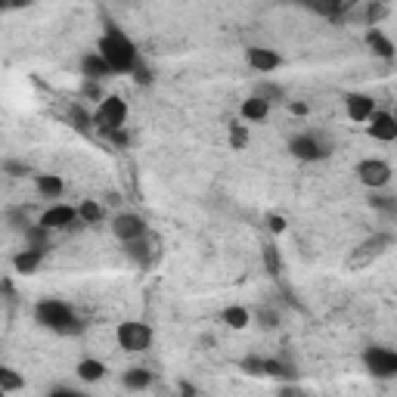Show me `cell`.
I'll list each match as a JSON object with an SVG mask.
<instances>
[{"label": "cell", "mask_w": 397, "mask_h": 397, "mask_svg": "<svg viewBox=\"0 0 397 397\" xmlns=\"http://www.w3.org/2000/svg\"><path fill=\"white\" fill-rule=\"evenodd\" d=\"M99 56L109 62V68H112V75H130V68L137 66L140 53L134 41H130L124 31H118L115 25H109V31L103 37H99Z\"/></svg>", "instance_id": "cell-1"}, {"label": "cell", "mask_w": 397, "mask_h": 397, "mask_svg": "<svg viewBox=\"0 0 397 397\" xmlns=\"http://www.w3.org/2000/svg\"><path fill=\"white\" fill-rule=\"evenodd\" d=\"M35 320L47 326V329L53 332H62V336H72V332H78L81 326H78V317L75 310L66 305V301L59 298H41L35 307Z\"/></svg>", "instance_id": "cell-2"}, {"label": "cell", "mask_w": 397, "mask_h": 397, "mask_svg": "<svg viewBox=\"0 0 397 397\" xmlns=\"http://www.w3.org/2000/svg\"><path fill=\"white\" fill-rule=\"evenodd\" d=\"M115 338H118V345L128 354H140V351H149L152 348V329L146 323H137V320L121 323L118 329H115Z\"/></svg>", "instance_id": "cell-3"}, {"label": "cell", "mask_w": 397, "mask_h": 397, "mask_svg": "<svg viewBox=\"0 0 397 397\" xmlns=\"http://www.w3.org/2000/svg\"><path fill=\"white\" fill-rule=\"evenodd\" d=\"M124 121H128V103H124L121 97H103L99 99V109L97 115H93V124H97L99 130H112V128H124Z\"/></svg>", "instance_id": "cell-4"}, {"label": "cell", "mask_w": 397, "mask_h": 397, "mask_svg": "<svg viewBox=\"0 0 397 397\" xmlns=\"http://www.w3.org/2000/svg\"><path fill=\"white\" fill-rule=\"evenodd\" d=\"M363 367H367V372L376 379H394L397 376V354L391 351V348L372 345L363 351Z\"/></svg>", "instance_id": "cell-5"}, {"label": "cell", "mask_w": 397, "mask_h": 397, "mask_svg": "<svg viewBox=\"0 0 397 397\" xmlns=\"http://www.w3.org/2000/svg\"><path fill=\"white\" fill-rule=\"evenodd\" d=\"M357 181L367 186V190H385L391 183V165L382 159H363L357 165Z\"/></svg>", "instance_id": "cell-6"}, {"label": "cell", "mask_w": 397, "mask_h": 397, "mask_svg": "<svg viewBox=\"0 0 397 397\" xmlns=\"http://www.w3.org/2000/svg\"><path fill=\"white\" fill-rule=\"evenodd\" d=\"M289 152L295 155L298 161H320L329 155V149L317 140L314 134H301V137H292L289 140Z\"/></svg>", "instance_id": "cell-7"}, {"label": "cell", "mask_w": 397, "mask_h": 397, "mask_svg": "<svg viewBox=\"0 0 397 397\" xmlns=\"http://www.w3.org/2000/svg\"><path fill=\"white\" fill-rule=\"evenodd\" d=\"M367 134L372 140H379V143H394L397 140V121L391 112H382V109H376V112L367 118Z\"/></svg>", "instance_id": "cell-8"}, {"label": "cell", "mask_w": 397, "mask_h": 397, "mask_svg": "<svg viewBox=\"0 0 397 397\" xmlns=\"http://www.w3.org/2000/svg\"><path fill=\"white\" fill-rule=\"evenodd\" d=\"M112 233L121 239V243H130V239L146 236V224H143V217H140V214L124 212V214H118L112 221Z\"/></svg>", "instance_id": "cell-9"}, {"label": "cell", "mask_w": 397, "mask_h": 397, "mask_svg": "<svg viewBox=\"0 0 397 397\" xmlns=\"http://www.w3.org/2000/svg\"><path fill=\"white\" fill-rule=\"evenodd\" d=\"M75 221H78V212L72 205H50L41 214V221H37V224L47 227V230H68Z\"/></svg>", "instance_id": "cell-10"}, {"label": "cell", "mask_w": 397, "mask_h": 397, "mask_svg": "<svg viewBox=\"0 0 397 397\" xmlns=\"http://www.w3.org/2000/svg\"><path fill=\"white\" fill-rule=\"evenodd\" d=\"M345 109H348V118L357 124H367V118L376 112V99L369 93H348L345 97Z\"/></svg>", "instance_id": "cell-11"}, {"label": "cell", "mask_w": 397, "mask_h": 397, "mask_svg": "<svg viewBox=\"0 0 397 397\" xmlns=\"http://www.w3.org/2000/svg\"><path fill=\"white\" fill-rule=\"evenodd\" d=\"M245 62L255 68V72H276L279 62H283V59H279V53L267 50V47H248Z\"/></svg>", "instance_id": "cell-12"}, {"label": "cell", "mask_w": 397, "mask_h": 397, "mask_svg": "<svg viewBox=\"0 0 397 397\" xmlns=\"http://www.w3.org/2000/svg\"><path fill=\"white\" fill-rule=\"evenodd\" d=\"M41 264H44V252H41V248L25 245V248H22V252L13 258V270H16V274H22V276H31L37 267H41Z\"/></svg>", "instance_id": "cell-13"}, {"label": "cell", "mask_w": 397, "mask_h": 397, "mask_svg": "<svg viewBox=\"0 0 397 397\" xmlns=\"http://www.w3.org/2000/svg\"><path fill=\"white\" fill-rule=\"evenodd\" d=\"M81 75L87 81H106L112 75V68H109V62L99 53H87V56H81Z\"/></svg>", "instance_id": "cell-14"}, {"label": "cell", "mask_w": 397, "mask_h": 397, "mask_svg": "<svg viewBox=\"0 0 397 397\" xmlns=\"http://www.w3.org/2000/svg\"><path fill=\"white\" fill-rule=\"evenodd\" d=\"M367 44L372 47V53H376V56H382V59H388V62L394 59V41L385 35L382 28H369V31H367Z\"/></svg>", "instance_id": "cell-15"}, {"label": "cell", "mask_w": 397, "mask_h": 397, "mask_svg": "<svg viewBox=\"0 0 397 397\" xmlns=\"http://www.w3.org/2000/svg\"><path fill=\"white\" fill-rule=\"evenodd\" d=\"M239 115H243L245 121H264V118L270 115V103L252 93L248 99H243V106H239Z\"/></svg>", "instance_id": "cell-16"}, {"label": "cell", "mask_w": 397, "mask_h": 397, "mask_svg": "<svg viewBox=\"0 0 397 397\" xmlns=\"http://www.w3.org/2000/svg\"><path fill=\"white\" fill-rule=\"evenodd\" d=\"M35 190L41 193L44 199H59L62 190H66V183H62L59 174H37L35 177Z\"/></svg>", "instance_id": "cell-17"}, {"label": "cell", "mask_w": 397, "mask_h": 397, "mask_svg": "<svg viewBox=\"0 0 397 397\" xmlns=\"http://www.w3.org/2000/svg\"><path fill=\"white\" fill-rule=\"evenodd\" d=\"M124 245V255H128L134 264H140V267H149L152 261V252H149V243H146V236L140 239H130V243H121Z\"/></svg>", "instance_id": "cell-18"}, {"label": "cell", "mask_w": 397, "mask_h": 397, "mask_svg": "<svg viewBox=\"0 0 397 397\" xmlns=\"http://www.w3.org/2000/svg\"><path fill=\"white\" fill-rule=\"evenodd\" d=\"M75 372H78V379H81V382L93 385V382H99V379L106 376V367L99 360H93V357H84V360L75 367Z\"/></svg>", "instance_id": "cell-19"}, {"label": "cell", "mask_w": 397, "mask_h": 397, "mask_svg": "<svg viewBox=\"0 0 397 397\" xmlns=\"http://www.w3.org/2000/svg\"><path fill=\"white\" fill-rule=\"evenodd\" d=\"M221 320L230 326V329H245L248 323H252V314H248V307L243 305H230L221 310Z\"/></svg>", "instance_id": "cell-20"}, {"label": "cell", "mask_w": 397, "mask_h": 397, "mask_svg": "<svg viewBox=\"0 0 397 397\" xmlns=\"http://www.w3.org/2000/svg\"><path fill=\"white\" fill-rule=\"evenodd\" d=\"M388 245H391V236H376V239H369V243H363L360 252L354 255V264H367L369 255H372V258H379V255H382Z\"/></svg>", "instance_id": "cell-21"}, {"label": "cell", "mask_w": 397, "mask_h": 397, "mask_svg": "<svg viewBox=\"0 0 397 397\" xmlns=\"http://www.w3.org/2000/svg\"><path fill=\"white\" fill-rule=\"evenodd\" d=\"M121 382H124V388H130V391H143V388L152 385V372L143 369V367H134V369L124 372Z\"/></svg>", "instance_id": "cell-22"}, {"label": "cell", "mask_w": 397, "mask_h": 397, "mask_svg": "<svg viewBox=\"0 0 397 397\" xmlns=\"http://www.w3.org/2000/svg\"><path fill=\"white\" fill-rule=\"evenodd\" d=\"M75 212H78V221H84V224H99L103 221V205H99L97 199H84Z\"/></svg>", "instance_id": "cell-23"}, {"label": "cell", "mask_w": 397, "mask_h": 397, "mask_svg": "<svg viewBox=\"0 0 397 397\" xmlns=\"http://www.w3.org/2000/svg\"><path fill=\"white\" fill-rule=\"evenodd\" d=\"M25 243L31 245V248H44L50 245V230L47 227H41V224H31V227H25Z\"/></svg>", "instance_id": "cell-24"}, {"label": "cell", "mask_w": 397, "mask_h": 397, "mask_svg": "<svg viewBox=\"0 0 397 397\" xmlns=\"http://www.w3.org/2000/svg\"><path fill=\"white\" fill-rule=\"evenodd\" d=\"M255 97L267 99V103H283V99H286V90L279 87V84H274V81H264V84H258V87H255Z\"/></svg>", "instance_id": "cell-25"}, {"label": "cell", "mask_w": 397, "mask_h": 397, "mask_svg": "<svg viewBox=\"0 0 397 397\" xmlns=\"http://www.w3.org/2000/svg\"><path fill=\"white\" fill-rule=\"evenodd\" d=\"M307 6L320 16H338L345 10V0H307Z\"/></svg>", "instance_id": "cell-26"}, {"label": "cell", "mask_w": 397, "mask_h": 397, "mask_svg": "<svg viewBox=\"0 0 397 397\" xmlns=\"http://www.w3.org/2000/svg\"><path fill=\"white\" fill-rule=\"evenodd\" d=\"M264 267H267L270 276L283 274V258H279V248L276 245H264Z\"/></svg>", "instance_id": "cell-27"}, {"label": "cell", "mask_w": 397, "mask_h": 397, "mask_svg": "<svg viewBox=\"0 0 397 397\" xmlns=\"http://www.w3.org/2000/svg\"><path fill=\"white\" fill-rule=\"evenodd\" d=\"M369 205H372V208H379V212H385V214H394V212H397V199H394V196H388V193H379V190H372Z\"/></svg>", "instance_id": "cell-28"}, {"label": "cell", "mask_w": 397, "mask_h": 397, "mask_svg": "<svg viewBox=\"0 0 397 397\" xmlns=\"http://www.w3.org/2000/svg\"><path fill=\"white\" fill-rule=\"evenodd\" d=\"M0 388H4V391H22V388H25V382H22V376H19L16 369L0 367Z\"/></svg>", "instance_id": "cell-29"}, {"label": "cell", "mask_w": 397, "mask_h": 397, "mask_svg": "<svg viewBox=\"0 0 397 397\" xmlns=\"http://www.w3.org/2000/svg\"><path fill=\"white\" fill-rule=\"evenodd\" d=\"M264 376H276V379H292L295 369L286 367L283 360H264Z\"/></svg>", "instance_id": "cell-30"}, {"label": "cell", "mask_w": 397, "mask_h": 397, "mask_svg": "<svg viewBox=\"0 0 397 397\" xmlns=\"http://www.w3.org/2000/svg\"><path fill=\"white\" fill-rule=\"evenodd\" d=\"M0 171H4V174H10V177H25L28 165H25V161H16V159H4V161H0Z\"/></svg>", "instance_id": "cell-31"}, {"label": "cell", "mask_w": 397, "mask_h": 397, "mask_svg": "<svg viewBox=\"0 0 397 397\" xmlns=\"http://www.w3.org/2000/svg\"><path fill=\"white\" fill-rule=\"evenodd\" d=\"M255 320H258V326H261V329H276V326H279L276 310H270V307H261L258 314H255Z\"/></svg>", "instance_id": "cell-32"}, {"label": "cell", "mask_w": 397, "mask_h": 397, "mask_svg": "<svg viewBox=\"0 0 397 397\" xmlns=\"http://www.w3.org/2000/svg\"><path fill=\"white\" fill-rule=\"evenodd\" d=\"M130 75H134V81L140 84V87H146V84H152V68L146 66V62L137 59V66L130 68Z\"/></svg>", "instance_id": "cell-33"}, {"label": "cell", "mask_w": 397, "mask_h": 397, "mask_svg": "<svg viewBox=\"0 0 397 397\" xmlns=\"http://www.w3.org/2000/svg\"><path fill=\"white\" fill-rule=\"evenodd\" d=\"M230 143H233V149H243V146L248 143L245 124H230Z\"/></svg>", "instance_id": "cell-34"}, {"label": "cell", "mask_w": 397, "mask_h": 397, "mask_svg": "<svg viewBox=\"0 0 397 397\" xmlns=\"http://www.w3.org/2000/svg\"><path fill=\"white\" fill-rule=\"evenodd\" d=\"M243 369L252 372V376H264V360H258V357H245V360H243Z\"/></svg>", "instance_id": "cell-35"}, {"label": "cell", "mask_w": 397, "mask_h": 397, "mask_svg": "<svg viewBox=\"0 0 397 397\" xmlns=\"http://www.w3.org/2000/svg\"><path fill=\"white\" fill-rule=\"evenodd\" d=\"M99 84L103 81H87V78H84V93H87L90 99H103V87H99Z\"/></svg>", "instance_id": "cell-36"}, {"label": "cell", "mask_w": 397, "mask_h": 397, "mask_svg": "<svg viewBox=\"0 0 397 397\" xmlns=\"http://www.w3.org/2000/svg\"><path fill=\"white\" fill-rule=\"evenodd\" d=\"M106 137L112 140L115 146H128V130H124V128H112V130H106Z\"/></svg>", "instance_id": "cell-37"}, {"label": "cell", "mask_w": 397, "mask_h": 397, "mask_svg": "<svg viewBox=\"0 0 397 397\" xmlns=\"http://www.w3.org/2000/svg\"><path fill=\"white\" fill-rule=\"evenodd\" d=\"M267 227H270V233H283L286 230V217L283 214H267Z\"/></svg>", "instance_id": "cell-38"}, {"label": "cell", "mask_w": 397, "mask_h": 397, "mask_svg": "<svg viewBox=\"0 0 397 397\" xmlns=\"http://www.w3.org/2000/svg\"><path fill=\"white\" fill-rule=\"evenodd\" d=\"M72 124L75 128H81V130H87V115H84L81 109H72Z\"/></svg>", "instance_id": "cell-39"}, {"label": "cell", "mask_w": 397, "mask_h": 397, "mask_svg": "<svg viewBox=\"0 0 397 397\" xmlns=\"http://www.w3.org/2000/svg\"><path fill=\"white\" fill-rule=\"evenodd\" d=\"M382 16H385V6H382V4H376V6H369V10H367V19L372 22V25H376Z\"/></svg>", "instance_id": "cell-40"}, {"label": "cell", "mask_w": 397, "mask_h": 397, "mask_svg": "<svg viewBox=\"0 0 397 397\" xmlns=\"http://www.w3.org/2000/svg\"><path fill=\"white\" fill-rule=\"evenodd\" d=\"M289 109H292L295 115H307V106H305V103H292Z\"/></svg>", "instance_id": "cell-41"}, {"label": "cell", "mask_w": 397, "mask_h": 397, "mask_svg": "<svg viewBox=\"0 0 397 397\" xmlns=\"http://www.w3.org/2000/svg\"><path fill=\"white\" fill-rule=\"evenodd\" d=\"M31 0H10V6H16V10H19V6H28Z\"/></svg>", "instance_id": "cell-42"}, {"label": "cell", "mask_w": 397, "mask_h": 397, "mask_svg": "<svg viewBox=\"0 0 397 397\" xmlns=\"http://www.w3.org/2000/svg\"><path fill=\"white\" fill-rule=\"evenodd\" d=\"M0 10H10V0H0Z\"/></svg>", "instance_id": "cell-43"}, {"label": "cell", "mask_w": 397, "mask_h": 397, "mask_svg": "<svg viewBox=\"0 0 397 397\" xmlns=\"http://www.w3.org/2000/svg\"><path fill=\"white\" fill-rule=\"evenodd\" d=\"M286 4H305L307 6V0H286Z\"/></svg>", "instance_id": "cell-44"}, {"label": "cell", "mask_w": 397, "mask_h": 397, "mask_svg": "<svg viewBox=\"0 0 397 397\" xmlns=\"http://www.w3.org/2000/svg\"><path fill=\"white\" fill-rule=\"evenodd\" d=\"M4 394H6V391H4V388H0V397H4Z\"/></svg>", "instance_id": "cell-45"}]
</instances>
